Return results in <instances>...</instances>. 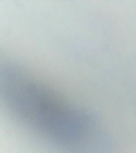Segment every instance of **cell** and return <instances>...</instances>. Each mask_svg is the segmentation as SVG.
I'll use <instances>...</instances> for the list:
<instances>
[{
    "instance_id": "obj_1",
    "label": "cell",
    "mask_w": 136,
    "mask_h": 153,
    "mask_svg": "<svg viewBox=\"0 0 136 153\" xmlns=\"http://www.w3.org/2000/svg\"><path fill=\"white\" fill-rule=\"evenodd\" d=\"M34 83L26 84L15 94L13 111L45 137L78 140L84 130L85 113Z\"/></svg>"
}]
</instances>
